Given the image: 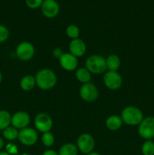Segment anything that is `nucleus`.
<instances>
[{
	"mask_svg": "<svg viewBox=\"0 0 154 155\" xmlns=\"http://www.w3.org/2000/svg\"><path fill=\"white\" fill-rule=\"evenodd\" d=\"M36 84L42 90H49L57 83V77L50 69H42L38 71L35 77Z\"/></svg>",
	"mask_w": 154,
	"mask_h": 155,
	"instance_id": "nucleus-1",
	"label": "nucleus"
},
{
	"mask_svg": "<svg viewBox=\"0 0 154 155\" xmlns=\"http://www.w3.org/2000/svg\"><path fill=\"white\" fill-rule=\"evenodd\" d=\"M120 117L122 122L129 126H138L144 118L141 110L134 106H128L124 108Z\"/></svg>",
	"mask_w": 154,
	"mask_h": 155,
	"instance_id": "nucleus-2",
	"label": "nucleus"
},
{
	"mask_svg": "<svg viewBox=\"0 0 154 155\" xmlns=\"http://www.w3.org/2000/svg\"><path fill=\"white\" fill-rule=\"evenodd\" d=\"M85 68L91 74H101L107 71L106 58L99 54L89 56L85 61Z\"/></svg>",
	"mask_w": 154,
	"mask_h": 155,
	"instance_id": "nucleus-3",
	"label": "nucleus"
},
{
	"mask_svg": "<svg viewBox=\"0 0 154 155\" xmlns=\"http://www.w3.org/2000/svg\"><path fill=\"white\" fill-rule=\"evenodd\" d=\"M137 132L145 140H151L154 138V117L149 116L143 118L138 125Z\"/></svg>",
	"mask_w": 154,
	"mask_h": 155,
	"instance_id": "nucleus-4",
	"label": "nucleus"
},
{
	"mask_svg": "<svg viewBox=\"0 0 154 155\" xmlns=\"http://www.w3.org/2000/svg\"><path fill=\"white\" fill-rule=\"evenodd\" d=\"M77 148L83 154H88L95 149V141L93 136L88 133H83L77 139Z\"/></svg>",
	"mask_w": 154,
	"mask_h": 155,
	"instance_id": "nucleus-5",
	"label": "nucleus"
},
{
	"mask_svg": "<svg viewBox=\"0 0 154 155\" xmlns=\"http://www.w3.org/2000/svg\"><path fill=\"white\" fill-rule=\"evenodd\" d=\"M35 54V48L33 44L27 41L21 42L17 46L16 55L22 61L31 60Z\"/></svg>",
	"mask_w": 154,
	"mask_h": 155,
	"instance_id": "nucleus-6",
	"label": "nucleus"
},
{
	"mask_svg": "<svg viewBox=\"0 0 154 155\" xmlns=\"http://www.w3.org/2000/svg\"><path fill=\"white\" fill-rule=\"evenodd\" d=\"M80 97L82 100L87 102H93L98 98V89L92 83H87L82 84L79 89Z\"/></svg>",
	"mask_w": 154,
	"mask_h": 155,
	"instance_id": "nucleus-7",
	"label": "nucleus"
},
{
	"mask_svg": "<svg viewBox=\"0 0 154 155\" xmlns=\"http://www.w3.org/2000/svg\"><path fill=\"white\" fill-rule=\"evenodd\" d=\"M104 83L110 90H117L122 85V76L117 71H108L104 76Z\"/></svg>",
	"mask_w": 154,
	"mask_h": 155,
	"instance_id": "nucleus-8",
	"label": "nucleus"
},
{
	"mask_svg": "<svg viewBox=\"0 0 154 155\" xmlns=\"http://www.w3.org/2000/svg\"><path fill=\"white\" fill-rule=\"evenodd\" d=\"M34 124L38 131L44 133L50 132L53 127V120L48 114L39 113L35 117Z\"/></svg>",
	"mask_w": 154,
	"mask_h": 155,
	"instance_id": "nucleus-9",
	"label": "nucleus"
},
{
	"mask_svg": "<svg viewBox=\"0 0 154 155\" xmlns=\"http://www.w3.org/2000/svg\"><path fill=\"white\" fill-rule=\"evenodd\" d=\"M18 139L26 146L34 145L38 141V134L36 130L30 127H26L19 131Z\"/></svg>",
	"mask_w": 154,
	"mask_h": 155,
	"instance_id": "nucleus-10",
	"label": "nucleus"
},
{
	"mask_svg": "<svg viewBox=\"0 0 154 155\" xmlns=\"http://www.w3.org/2000/svg\"><path fill=\"white\" fill-rule=\"evenodd\" d=\"M41 11L47 18H54L60 12V5L56 0H44Z\"/></svg>",
	"mask_w": 154,
	"mask_h": 155,
	"instance_id": "nucleus-11",
	"label": "nucleus"
},
{
	"mask_svg": "<svg viewBox=\"0 0 154 155\" xmlns=\"http://www.w3.org/2000/svg\"><path fill=\"white\" fill-rule=\"evenodd\" d=\"M30 123V117L27 112L18 111L11 117L12 127L18 130H22L28 127Z\"/></svg>",
	"mask_w": 154,
	"mask_h": 155,
	"instance_id": "nucleus-12",
	"label": "nucleus"
},
{
	"mask_svg": "<svg viewBox=\"0 0 154 155\" xmlns=\"http://www.w3.org/2000/svg\"><path fill=\"white\" fill-rule=\"evenodd\" d=\"M60 64L63 69L67 71H72L75 70L78 66V60L75 56L71 53H63L60 59Z\"/></svg>",
	"mask_w": 154,
	"mask_h": 155,
	"instance_id": "nucleus-13",
	"label": "nucleus"
},
{
	"mask_svg": "<svg viewBox=\"0 0 154 155\" xmlns=\"http://www.w3.org/2000/svg\"><path fill=\"white\" fill-rule=\"evenodd\" d=\"M69 51L76 58L84 55L86 51V45L84 41L80 39H72L69 45Z\"/></svg>",
	"mask_w": 154,
	"mask_h": 155,
	"instance_id": "nucleus-14",
	"label": "nucleus"
},
{
	"mask_svg": "<svg viewBox=\"0 0 154 155\" xmlns=\"http://www.w3.org/2000/svg\"><path fill=\"white\" fill-rule=\"evenodd\" d=\"M122 123L123 122L120 117L117 116V115H112L106 120L105 124L108 130L116 131L122 127Z\"/></svg>",
	"mask_w": 154,
	"mask_h": 155,
	"instance_id": "nucleus-15",
	"label": "nucleus"
},
{
	"mask_svg": "<svg viewBox=\"0 0 154 155\" xmlns=\"http://www.w3.org/2000/svg\"><path fill=\"white\" fill-rule=\"evenodd\" d=\"M36 80L32 75H27L23 77L20 82V86L21 89L26 92L32 90L36 86Z\"/></svg>",
	"mask_w": 154,
	"mask_h": 155,
	"instance_id": "nucleus-16",
	"label": "nucleus"
},
{
	"mask_svg": "<svg viewBox=\"0 0 154 155\" xmlns=\"http://www.w3.org/2000/svg\"><path fill=\"white\" fill-rule=\"evenodd\" d=\"M107 68L110 71H117L120 68V58L116 54H110L106 58Z\"/></svg>",
	"mask_w": 154,
	"mask_h": 155,
	"instance_id": "nucleus-17",
	"label": "nucleus"
},
{
	"mask_svg": "<svg viewBox=\"0 0 154 155\" xmlns=\"http://www.w3.org/2000/svg\"><path fill=\"white\" fill-rule=\"evenodd\" d=\"M79 150L75 145L66 143L62 145L59 149V155H78Z\"/></svg>",
	"mask_w": 154,
	"mask_h": 155,
	"instance_id": "nucleus-18",
	"label": "nucleus"
},
{
	"mask_svg": "<svg viewBox=\"0 0 154 155\" xmlns=\"http://www.w3.org/2000/svg\"><path fill=\"white\" fill-rule=\"evenodd\" d=\"M75 77L79 82L85 83H89L91 80V73L87 68H79L75 72Z\"/></svg>",
	"mask_w": 154,
	"mask_h": 155,
	"instance_id": "nucleus-19",
	"label": "nucleus"
},
{
	"mask_svg": "<svg viewBox=\"0 0 154 155\" xmlns=\"http://www.w3.org/2000/svg\"><path fill=\"white\" fill-rule=\"evenodd\" d=\"M11 124V116L7 110H0V130H4L10 127Z\"/></svg>",
	"mask_w": 154,
	"mask_h": 155,
	"instance_id": "nucleus-20",
	"label": "nucleus"
},
{
	"mask_svg": "<svg viewBox=\"0 0 154 155\" xmlns=\"http://www.w3.org/2000/svg\"><path fill=\"white\" fill-rule=\"evenodd\" d=\"M19 131L14 127H8L3 130V136L5 139L9 141L15 140L18 138Z\"/></svg>",
	"mask_w": 154,
	"mask_h": 155,
	"instance_id": "nucleus-21",
	"label": "nucleus"
},
{
	"mask_svg": "<svg viewBox=\"0 0 154 155\" xmlns=\"http://www.w3.org/2000/svg\"><path fill=\"white\" fill-rule=\"evenodd\" d=\"M143 155H154V142L152 140H146L141 147Z\"/></svg>",
	"mask_w": 154,
	"mask_h": 155,
	"instance_id": "nucleus-22",
	"label": "nucleus"
},
{
	"mask_svg": "<svg viewBox=\"0 0 154 155\" xmlns=\"http://www.w3.org/2000/svg\"><path fill=\"white\" fill-rule=\"evenodd\" d=\"M66 33L69 38L72 39H78L79 36V28L75 24H70L66 29Z\"/></svg>",
	"mask_w": 154,
	"mask_h": 155,
	"instance_id": "nucleus-23",
	"label": "nucleus"
},
{
	"mask_svg": "<svg viewBox=\"0 0 154 155\" xmlns=\"http://www.w3.org/2000/svg\"><path fill=\"white\" fill-rule=\"evenodd\" d=\"M42 142L46 147H51L54 143V136L50 132L44 133L42 136Z\"/></svg>",
	"mask_w": 154,
	"mask_h": 155,
	"instance_id": "nucleus-24",
	"label": "nucleus"
},
{
	"mask_svg": "<svg viewBox=\"0 0 154 155\" xmlns=\"http://www.w3.org/2000/svg\"><path fill=\"white\" fill-rule=\"evenodd\" d=\"M9 30L5 26L0 24V43L4 42L8 39Z\"/></svg>",
	"mask_w": 154,
	"mask_h": 155,
	"instance_id": "nucleus-25",
	"label": "nucleus"
},
{
	"mask_svg": "<svg viewBox=\"0 0 154 155\" xmlns=\"http://www.w3.org/2000/svg\"><path fill=\"white\" fill-rule=\"evenodd\" d=\"M25 1L26 5H27L30 8L36 9L42 6L44 0H25Z\"/></svg>",
	"mask_w": 154,
	"mask_h": 155,
	"instance_id": "nucleus-26",
	"label": "nucleus"
},
{
	"mask_svg": "<svg viewBox=\"0 0 154 155\" xmlns=\"http://www.w3.org/2000/svg\"><path fill=\"white\" fill-rule=\"evenodd\" d=\"M6 152L8 153L9 154H17L18 153V147L13 143H9L6 145Z\"/></svg>",
	"mask_w": 154,
	"mask_h": 155,
	"instance_id": "nucleus-27",
	"label": "nucleus"
},
{
	"mask_svg": "<svg viewBox=\"0 0 154 155\" xmlns=\"http://www.w3.org/2000/svg\"><path fill=\"white\" fill-rule=\"evenodd\" d=\"M52 54H53V55L54 56V58L60 59V58H61V56L63 54V51L61 48H55L54 50H53Z\"/></svg>",
	"mask_w": 154,
	"mask_h": 155,
	"instance_id": "nucleus-28",
	"label": "nucleus"
},
{
	"mask_svg": "<svg viewBox=\"0 0 154 155\" xmlns=\"http://www.w3.org/2000/svg\"><path fill=\"white\" fill-rule=\"evenodd\" d=\"M42 155H59V154H58V153L56 152V151H54V150L49 149V150H47V151H45Z\"/></svg>",
	"mask_w": 154,
	"mask_h": 155,
	"instance_id": "nucleus-29",
	"label": "nucleus"
},
{
	"mask_svg": "<svg viewBox=\"0 0 154 155\" xmlns=\"http://www.w3.org/2000/svg\"><path fill=\"white\" fill-rule=\"evenodd\" d=\"M4 147V140L2 138H0V150Z\"/></svg>",
	"mask_w": 154,
	"mask_h": 155,
	"instance_id": "nucleus-30",
	"label": "nucleus"
},
{
	"mask_svg": "<svg viewBox=\"0 0 154 155\" xmlns=\"http://www.w3.org/2000/svg\"><path fill=\"white\" fill-rule=\"evenodd\" d=\"M87 155H101L99 154V153L98 152H95V151H92V152L89 153V154H88Z\"/></svg>",
	"mask_w": 154,
	"mask_h": 155,
	"instance_id": "nucleus-31",
	"label": "nucleus"
},
{
	"mask_svg": "<svg viewBox=\"0 0 154 155\" xmlns=\"http://www.w3.org/2000/svg\"><path fill=\"white\" fill-rule=\"evenodd\" d=\"M0 155H11V154H9L8 153L6 152V151H1V152H0Z\"/></svg>",
	"mask_w": 154,
	"mask_h": 155,
	"instance_id": "nucleus-32",
	"label": "nucleus"
},
{
	"mask_svg": "<svg viewBox=\"0 0 154 155\" xmlns=\"http://www.w3.org/2000/svg\"><path fill=\"white\" fill-rule=\"evenodd\" d=\"M2 72L0 71V84L2 83Z\"/></svg>",
	"mask_w": 154,
	"mask_h": 155,
	"instance_id": "nucleus-33",
	"label": "nucleus"
},
{
	"mask_svg": "<svg viewBox=\"0 0 154 155\" xmlns=\"http://www.w3.org/2000/svg\"><path fill=\"white\" fill-rule=\"evenodd\" d=\"M21 155H31V154H28V153H24V154H22Z\"/></svg>",
	"mask_w": 154,
	"mask_h": 155,
	"instance_id": "nucleus-34",
	"label": "nucleus"
}]
</instances>
